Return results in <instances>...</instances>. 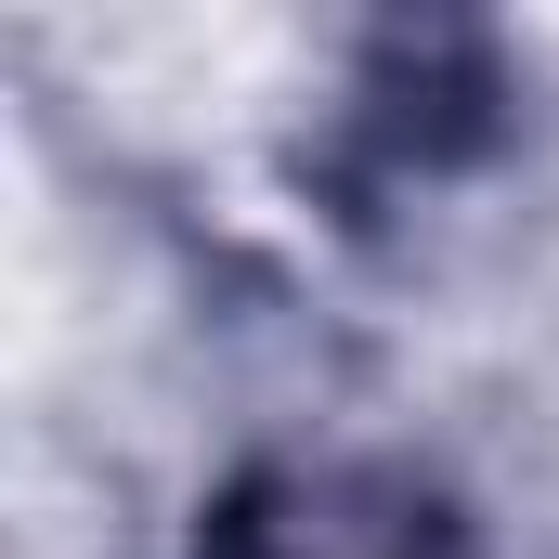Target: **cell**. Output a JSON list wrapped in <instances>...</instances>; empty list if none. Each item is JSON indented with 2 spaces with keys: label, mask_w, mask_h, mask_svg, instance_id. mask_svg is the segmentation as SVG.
I'll list each match as a JSON object with an SVG mask.
<instances>
[{
  "label": "cell",
  "mask_w": 559,
  "mask_h": 559,
  "mask_svg": "<svg viewBox=\"0 0 559 559\" xmlns=\"http://www.w3.org/2000/svg\"><path fill=\"white\" fill-rule=\"evenodd\" d=\"M417 521H429V508H404V495H352V481H261V495H235V508H222L209 559H442Z\"/></svg>",
  "instance_id": "1"
}]
</instances>
